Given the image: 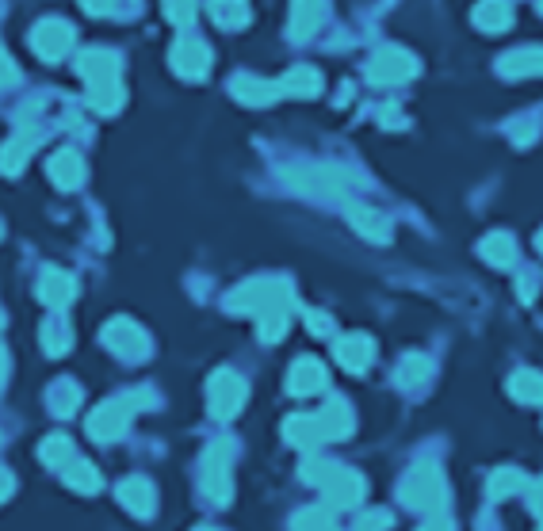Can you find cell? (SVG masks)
<instances>
[{"instance_id":"cell-1","label":"cell","mask_w":543,"mask_h":531,"mask_svg":"<svg viewBox=\"0 0 543 531\" xmlns=\"http://www.w3.org/2000/svg\"><path fill=\"white\" fill-rule=\"evenodd\" d=\"M402 501L417 512H444L448 501V482H444V470L436 463H417V467L402 478Z\"/></svg>"},{"instance_id":"cell-2","label":"cell","mask_w":543,"mask_h":531,"mask_svg":"<svg viewBox=\"0 0 543 531\" xmlns=\"http://www.w3.org/2000/svg\"><path fill=\"white\" fill-rule=\"evenodd\" d=\"M283 302H291V283L287 279H249L226 298V306L234 314H261L268 306H283Z\"/></svg>"},{"instance_id":"cell-3","label":"cell","mask_w":543,"mask_h":531,"mask_svg":"<svg viewBox=\"0 0 543 531\" xmlns=\"http://www.w3.org/2000/svg\"><path fill=\"white\" fill-rule=\"evenodd\" d=\"M287 184L295 192L306 195H322V199H341L352 192V176L337 165H310V169H291L287 172Z\"/></svg>"},{"instance_id":"cell-4","label":"cell","mask_w":543,"mask_h":531,"mask_svg":"<svg viewBox=\"0 0 543 531\" xmlns=\"http://www.w3.org/2000/svg\"><path fill=\"white\" fill-rule=\"evenodd\" d=\"M413 73H417V58L406 46H379L368 62V81L379 88L406 85Z\"/></svg>"},{"instance_id":"cell-5","label":"cell","mask_w":543,"mask_h":531,"mask_svg":"<svg viewBox=\"0 0 543 531\" xmlns=\"http://www.w3.org/2000/svg\"><path fill=\"white\" fill-rule=\"evenodd\" d=\"M73 43H77V31L66 20H43L35 23V31H31V50L43 62H62L73 50Z\"/></svg>"},{"instance_id":"cell-6","label":"cell","mask_w":543,"mask_h":531,"mask_svg":"<svg viewBox=\"0 0 543 531\" xmlns=\"http://www.w3.org/2000/svg\"><path fill=\"white\" fill-rule=\"evenodd\" d=\"M134 409H138V394H123V398H115V402L100 405V409L88 417V432H92L96 440H119Z\"/></svg>"},{"instance_id":"cell-7","label":"cell","mask_w":543,"mask_h":531,"mask_svg":"<svg viewBox=\"0 0 543 531\" xmlns=\"http://www.w3.org/2000/svg\"><path fill=\"white\" fill-rule=\"evenodd\" d=\"M245 394H249V386H245L241 375H234V371H218L215 379H211V386H207L211 413H215L218 421H230L241 405H245Z\"/></svg>"},{"instance_id":"cell-8","label":"cell","mask_w":543,"mask_h":531,"mask_svg":"<svg viewBox=\"0 0 543 531\" xmlns=\"http://www.w3.org/2000/svg\"><path fill=\"white\" fill-rule=\"evenodd\" d=\"M173 69L184 77V81H203L211 73V46L196 39V35H184L173 43V54H169Z\"/></svg>"},{"instance_id":"cell-9","label":"cell","mask_w":543,"mask_h":531,"mask_svg":"<svg viewBox=\"0 0 543 531\" xmlns=\"http://www.w3.org/2000/svg\"><path fill=\"white\" fill-rule=\"evenodd\" d=\"M364 478L356 474V470L348 467H333L322 478V493L329 497V505H337V509H352V505H360L364 501Z\"/></svg>"},{"instance_id":"cell-10","label":"cell","mask_w":543,"mask_h":531,"mask_svg":"<svg viewBox=\"0 0 543 531\" xmlns=\"http://www.w3.org/2000/svg\"><path fill=\"white\" fill-rule=\"evenodd\" d=\"M203 489H207L215 501H226V497H230V444H226V440L211 444L207 459H203Z\"/></svg>"},{"instance_id":"cell-11","label":"cell","mask_w":543,"mask_h":531,"mask_svg":"<svg viewBox=\"0 0 543 531\" xmlns=\"http://www.w3.org/2000/svg\"><path fill=\"white\" fill-rule=\"evenodd\" d=\"M104 344H108L115 356H123V360H138V356H146V348H150L146 333L127 318L111 321L108 329H104Z\"/></svg>"},{"instance_id":"cell-12","label":"cell","mask_w":543,"mask_h":531,"mask_svg":"<svg viewBox=\"0 0 543 531\" xmlns=\"http://www.w3.org/2000/svg\"><path fill=\"white\" fill-rule=\"evenodd\" d=\"M326 20V0H291V20H287V35L295 43L314 39V31Z\"/></svg>"},{"instance_id":"cell-13","label":"cell","mask_w":543,"mask_h":531,"mask_svg":"<svg viewBox=\"0 0 543 531\" xmlns=\"http://www.w3.org/2000/svg\"><path fill=\"white\" fill-rule=\"evenodd\" d=\"M498 73L509 81H524V77H543V46H517L498 58Z\"/></svg>"},{"instance_id":"cell-14","label":"cell","mask_w":543,"mask_h":531,"mask_svg":"<svg viewBox=\"0 0 543 531\" xmlns=\"http://www.w3.org/2000/svg\"><path fill=\"white\" fill-rule=\"evenodd\" d=\"M314 425H318V436H322V444L326 440H345L352 425H356V417H352V409H348L341 398H329L318 413H314Z\"/></svg>"},{"instance_id":"cell-15","label":"cell","mask_w":543,"mask_h":531,"mask_svg":"<svg viewBox=\"0 0 543 531\" xmlns=\"http://www.w3.org/2000/svg\"><path fill=\"white\" fill-rule=\"evenodd\" d=\"M230 92H234L238 104H249V107H268L280 100V85H276V81H261V77H253V73H238V77L230 81Z\"/></svg>"},{"instance_id":"cell-16","label":"cell","mask_w":543,"mask_h":531,"mask_svg":"<svg viewBox=\"0 0 543 531\" xmlns=\"http://www.w3.org/2000/svg\"><path fill=\"white\" fill-rule=\"evenodd\" d=\"M333 352H337V363H341L345 371H352V375H364L371 367V360H375V344H371V337H364V333L341 337Z\"/></svg>"},{"instance_id":"cell-17","label":"cell","mask_w":543,"mask_h":531,"mask_svg":"<svg viewBox=\"0 0 543 531\" xmlns=\"http://www.w3.org/2000/svg\"><path fill=\"white\" fill-rule=\"evenodd\" d=\"M35 146H39V134L35 130H16L4 146H0V172L4 176H16V172H23V165L31 161V153H35Z\"/></svg>"},{"instance_id":"cell-18","label":"cell","mask_w":543,"mask_h":531,"mask_svg":"<svg viewBox=\"0 0 543 531\" xmlns=\"http://www.w3.org/2000/svg\"><path fill=\"white\" fill-rule=\"evenodd\" d=\"M46 172H50V180H54L62 192H73V188L85 184V161H81L77 149H58V153L50 157Z\"/></svg>"},{"instance_id":"cell-19","label":"cell","mask_w":543,"mask_h":531,"mask_svg":"<svg viewBox=\"0 0 543 531\" xmlns=\"http://www.w3.org/2000/svg\"><path fill=\"white\" fill-rule=\"evenodd\" d=\"M326 367L322 360H314V356H303V360L291 367V375H287V390L295 394V398H310V394H318L322 386H326Z\"/></svg>"},{"instance_id":"cell-20","label":"cell","mask_w":543,"mask_h":531,"mask_svg":"<svg viewBox=\"0 0 543 531\" xmlns=\"http://www.w3.org/2000/svg\"><path fill=\"white\" fill-rule=\"evenodd\" d=\"M345 214H348V226H352L360 237H368V241H375V245H387V241H391V222H387L379 211L352 203Z\"/></svg>"},{"instance_id":"cell-21","label":"cell","mask_w":543,"mask_h":531,"mask_svg":"<svg viewBox=\"0 0 543 531\" xmlns=\"http://www.w3.org/2000/svg\"><path fill=\"white\" fill-rule=\"evenodd\" d=\"M280 96H299V100H310V96H318L322 92V73L314 69V65H295V69H287L280 81Z\"/></svg>"},{"instance_id":"cell-22","label":"cell","mask_w":543,"mask_h":531,"mask_svg":"<svg viewBox=\"0 0 543 531\" xmlns=\"http://www.w3.org/2000/svg\"><path fill=\"white\" fill-rule=\"evenodd\" d=\"M478 253H482L486 264H494V268H513L517 264V241H513V234H505V230H494V234L482 237Z\"/></svg>"},{"instance_id":"cell-23","label":"cell","mask_w":543,"mask_h":531,"mask_svg":"<svg viewBox=\"0 0 543 531\" xmlns=\"http://www.w3.org/2000/svg\"><path fill=\"white\" fill-rule=\"evenodd\" d=\"M77 73L85 81H111V77H119V58L111 50H85L77 58Z\"/></svg>"},{"instance_id":"cell-24","label":"cell","mask_w":543,"mask_h":531,"mask_svg":"<svg viewBox=\"0 0 543 531\" xmlns=\"http://www.w3.org/2000/svg\"><path fill=\"white\" fill-rule=\"evenodd\" d=\"M475 23H478V31L498 35V31H505V27L513 23V4H509V0H478Z\"/></svg>"},{"instance_id":"cell-25","label":"cell","mask_w":543,"mask_h":531,"mask_svg":"<svg viewBox=\"0 0 543 531\" xmlns=\"http://www.w3.org/2000/svg\"><path fill=\"white\" fill-rule=\"evenodd\" d=\"M123 100H127V92H123V81H119V77H111V81H88V104L96 107L100 115L119 111Z\"/></svg>"},{"instance_id":"cell-26","label":"cell","mask_w":543,"mask_h":531,"mask_svg":"<svg viewBox=\"0 0 543 531\" xmlns=\"http://www.w3.org/2000/svg\"><path fill=\"white\" fill-rule=\"evenodd\" d=\"M73 295H77V283H73V276L58 272V268H46L43 283H39V298H43L46 306H66Z\"/></svg>"},{"instance_id":"cell-27","label":"cell","mask_w":543,"mask_h":531,"mask_svg":"<svg viewBox=\"0 0 543 531\" xmlns=\"http://www.w3.org/2000/svg\"><path fill=\"white\" fill-rule=\"evenodd\" d=\"M429 379H433V360L429 356H421V352L402 356V363H398V386L417 390V386H425Z\"/></svg>"},{"instance_id":"cell-28","label":"cell","mask_w":543,"mask_h":531,"mask_svg":"<svg viewBox=\"0 0 543 531\" xmlns=\"http://www.w3.org/2000/svg\"><path fill=\"white\" fill-rule=\"evenodd\" d=\"M287 325H291V302L268 306V310L257 314V333H261V340H268V344H276V340L287 333Z\"/></svg>"},{"instance_id":"cell-29","label":"cell","mask_w":543,"mask_h":531,"mask_svg":"<svg viewBox=\"0 0 543 531\" xmlns=\"http://www.w3.org/2000/svg\"><path fill=\"white\" fill-rule=\"evenodd\" d=\"M207 8H211V20L226 31H238L249 23V0H211Z\"/></svg>"},{"instance_id":"cell-30","label":"cell","mask_w":543,"mask_h":531,"mask_svg":"<svg viewBox=\"0 0 543 531\" xmlns=\"http://www.w3.org/2000/svg\"><path fill=\"white\" fill-rule=\"evenodd\" d=\"M509 394L521 405H540L543 402V375L540 371H517L509 379Z\"/></svg>"},{"instance_id":"cell-31","label":"cell","mask_w":543,"mask_h":531,"mask_svg":"<svg viewBox=\"0 0 543 531\" xmlns=\"http://www.w3.org/2000/svg\"><path fill=\"white\" fill-rule=\"evenodd\" d=\"M524 489H528V478H524L517 467H501V470H494V478H490V497H494V501L517 497Z\"/></svg>"},{"instance_id":"cell-32","label":"cell","mask_w":543,"mask_h":531,"mask_svg":"<svg viewBox=\"0 0 543 531\" xmlns=\"http://www.w3.org/2000/svg\"><path fill=\"white\" fill-rule=\"evenodd\" d=\"M283 432H287V440H291L295 447L322 444V436H318V425H314V413H299V417H291V421L283 425Z\"/></svg>"},{"instance_id":"cell-33","label":"cell","mask_w":543,"mask_h":531,"mask_svg":"<svg viewBox=\"0 0 543 531\" xmlns=\"http://www.w3.org/2000/svg\"><path fill=\"white\" fill-rule=\"evenodd\" d=\"M119 497H123L134 512H142V516H146V512H153V489H150V482H146V478H127V482H123V489H119Z\"/></svg>"},{"instance_id":"cell-34","label":"cell","mask_w":543,"mask_h":531,"mask_svg":"<svg viewBox=\"0 0 543 531\" xmlns=\"http://www.w3.org/2000/svg\"><path fill=\"white\" fill-rule=\"evenodd\" d=\"M291 531H337V524H333V516L326 509H303L295 516Z\"/></svg>"},{"instance_id":"cell-35","label":"cell","mask_w":543,"mask_h":531,"mask_svg":"<svg viewBox=\"0 0 543 531\" xmlns=\"http://www.w3.org/2000/svg\"><path fill=\"white\" fill-rule=\"evenodd\" d=\"M39 455H43V463H50V467H62L66 459H73V447H69L66 436H50Z\"/></svg>"},{"instance_id":"cell-36","label":"cell","mask_w":543,"mask_h":531,"mask_svg":"<svg viewBox=\"0 0 543 531\" xmlns=\"http://www.w3.org/2000/svg\"><path fill=\"white\" fill-rule=\"evenodd\" d=\"M196 0H165V16H169V23H176V27H192V20H196Z\"/></svg>"},{"instance_id":"cell-37","label":"cell","mask_w":543,"mask_h":531,"mask_svg":"<svg viewBox=\"0 0 543 531\" xmlns=\"http://www.w3.org/2000/svg\"><path fill=\"white\" fill-rule=\"evenodd\" d=\"M43 344H46V352L50 356H62L69 348V337H66V325L62 321H54V325H46L43 329Z\"/></svg>"},{"instance_id":"cell-38","label":"cell","mask_w":543,"mask_h":531,"mask_svg":"<svg viewBox=\"0 0 543 531\" xmlns=\"http://www.w3.org/2000/svg\"><path fill=\"white\" fill-rule=\"evenodd\" d=\"M66 478H69V482H73V486H77V489H85V493H88V489H96V486H100V478H96V470L88 467V463H69Z\"/></svg>"},{"instance_id":"cell-39","label":"cell","mask_w":543,"mask_h":531,"mask_svg":"<svg viewBox=\"0 0 543 531\" xmlns=\"http://www.w3.org/2000/svg\"><path fill=\"white\" fill-rule=\"evenodd\" d=\"M387 528H391V512H383V509L364 512V516L352 524V531H387Z\"/></svg>"},{"instance_id":"cell-40","label":"cell","mask_w":543,"mask_h":531,"mask_svg":"<svg viewBox=\"0 0 543 531\" xmlns=\"http://www.w3.org/2000/svg\"><path fill=\"white\" fill-rule=\"evenodd\" d=\"M536 134H540V123H536L532 115H524V119H517V123L509 127V138H513L517 146H528V142H532Z\"/></svg>"},{"instance_id":"cell-41","label":"cell","mask_w":543,"mask_h":531,"mask_svg":"<svg viewBox=\"0 0 543 531\" xmlns=\"http://www.w3.org/2000/svg\"><path fill=\"white\" fill-rule=\"evenodd\" d=\"M77 402H81V390H77V386L62 383L58 390H54V413H62V417H66V413H73V405Z\"/></svg>"},{"instance_id":"cell-42","label":"cell","mask_w":543,"mask_h":531,"mask_svg":"<svg viewBox=\"0 0 543 531\" xmlns=\"http://www.w3.org/2000/svg\"><path fill=\"white\" fill-rule=\"evenodd\" d=\"M16 81H20V69H16V62H12V54L0 46V88L16 85Z\"/></svg>"},{"instance_id":"cell-43","label":"cell","mask_w":543,"mask_h":531,"mask_svg":"<svg viewBox=\"0 0 543 531\" xmlns=\"http://www.w3.org/2000/svg\"><path fill=\"white\" fill-rule=\"evenodd\" d=\"M417 531H456V524H452L448 512H429V520H425Z\"/></svg>"},{"instance_id":"cell-44","label":"cell","mask_w":543,"mask_h":531,"mask_svg":"<svg viewBox=\"0 0 543 531\" xmlns=\"http://www.w3.org/2000/svg\"><path fill=\"white\" fill-rule=\"evenodd\" d=\"M528 505H532V512H536V516L543 520V478L528 486Z\"/></svg>"},{"instance_id":"cell-45","label":"cell","mask_w":543,"mask_h":531,"mask_svg":"<svg viewBox=\"0 0 543 531\" xmlns=\"http://www.w3.org/2000/svg\"><path fill=\"white\" fill-rule=\"evenodd\" d=\"M81 8L92 16H108V12H115V0H81Z\"/></svg>"},{"instance_id":"cell-46","label":"cell","mask_w":543,"mask_h":531,"mask_svg":"<svg viewBox=\"0 0 543 531\" xmlns=\"http://www.w3.org/2000/svg\"><path fill=\"white\" fill-rule=\"evenodd\" d=\"M379 123H383V127H402V111L394 104L379 107Z\"/></svg>"},{"instance_id":"cell-47","label":"cell","mask_w":543,"mask_h":531,"mask_svg":"<svg viewBox=\"0 0 543 531\" xmlns=\"http://www.w3.org/2000/svg\"><path fill=\"white\" fill-rule=\"evenodd\" d=\"M536 291H540V276H536V272H524L521 276V298H532Z\"/></svg>"},{"instance_id":"cell-48","label":"cell","mask_w":543,"mask_h":531,"mask_svg":"<svg viewBox=\"0 0 543 531\" xmlns=\"http://www.w3.org/2000/svg\"><path fill=\"white\" fill-rule=\"evenodd\" d=\"M310 329H314L318 337H326V333H333V321H329L326 314H310Z\"/></svg>"},{"instance_id":"cell-49","label":"cell","mask_w":543,"mask_h":531,"mask_svg":"<svg viewBox=\"0 0 543 531\" xmlns=\"http://www.w3.org/2000/svg\"><path fill=\"white\" fill-rule=\"evenodd\" d=\"M4 379H8V360H4V348H0V390H4Z\"/></svg>"},{"instance_id":"cell-50","label":"cell","mask_w":543,"mask_h":531,"mask_svg":"<svg viewBox=\"0 0 543 531\" xmlns=\"http://www.w3.org/2000/svg\"><path fill=\"white\" fill-rule=\"evenodd\" d=\"M8 486H12V482H8V474H4V470H0V497H4V493H8Z\"/></svg>"},{"instance_id":"cell-51","label":"cell","mask_w":543,"mask_h":531,"mask_svg":"<svg viewBox=\"0 0 543 531\" xmlns=\"http://www.w3.org/2000/svg\"><path fill=\"white\" fill-rule=\"evenodd\" d=\"M536 249L543 253V230H540V237H536Z\"/></svg>"},{"instance_id":"cell-52","label":"cell","mask_w":543,"mask_h":531,"mask_svg":"<svg viewBox=\"0 0 543 531\" xmlns=\"http://www.w3.org/2000/svg\"><path fill=\"white\" fill-rule=\"evenodd\" d=\"M536 8H540V16H543V0H536Z\"/></svg>"}]
</instances>
